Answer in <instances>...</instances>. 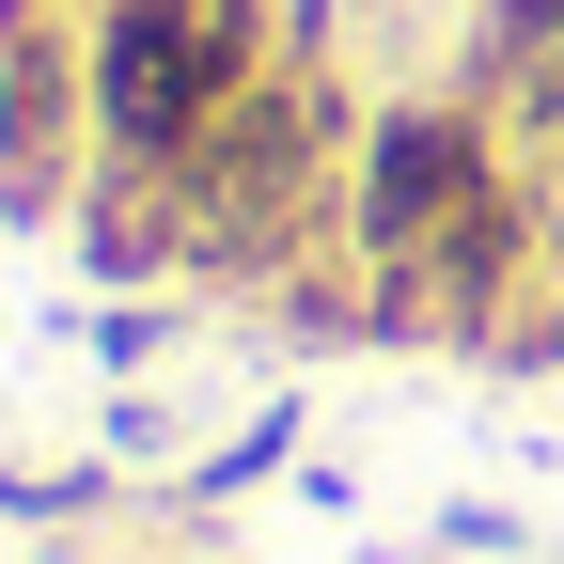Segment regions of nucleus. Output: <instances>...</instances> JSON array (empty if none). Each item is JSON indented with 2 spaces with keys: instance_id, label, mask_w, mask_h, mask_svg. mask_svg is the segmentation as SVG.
<instances>
[{
  "instance_id": "f257e3e1",
  "label": "nucleus",
  "mask_w": 564,
  "mask_h": 564,
  "mask_svg": "<svg viewBox=\"0 0 564 564\" xmlns=\"http://www.w3.org/2000/svg\"><path fill=\"white\" fill-rule=\"evenodd\" d=\"M299 47L282 0H79V63H95V158H188L267 63Z\"/></svg>"
},
{
  "instance_id": "f03ea898",
  "label": "nucleus",
  "mask_w": 564,
  "mask_h": 564,
  "mask_svg": "<svg viewBox=\"0 0 564 564\" xmlns=\"http://www.w3.org/2000/svg\"><path fill=\"white\" fill-rule=\"evenodd\" d=\"M518 173V126L486 110L470 79H423V95H377L361 110V158H345V251L377 282H408L486 188Z\"/></svg>"
},
{
  "instance_id": "7ed1b4c3",
  "label": "nucleus",
  "mask_w": 564,
  "mask_h": 564,
  "mask_svg": "<svg viewBox=\"0 0 564 564\" xmlns=\"http://www.w3.org/2000/svg\"><path fill=\"white\" fill-rule=\"evenodd\" d=\"M79 173H95V63H79V17H32L0 47V220L63 236Z\"/></svg>"
},
{
  "instance_id": "20e7f679",
  "label": "nucleus",
  "mask_w": 564,
  "mask_h": 564,
  "mask_svg": "<svg viewBox=\"0 0 564 564\" xmlns=\"http://www.w3.org/2000/svg\"><path fill=\"white\" fill-rule=\"evenodd\" d=\"M267 470H299V392H282V408H251L220 455H188V470H173V518H220L236 486H267Z\"/></svg>"
},
{
  "instance_id": "39448f33",
  "label": "nucleus",
  "mask_w": 564,
  "mask_h": 564,
  "mask_svg": "<svg viewBox=\"0 0 564 564\" xmlns=\"http://www.w3.org/2000/svg\"><path fill=\"white\" fill-rule=\"evenodd\" d=\"M158 345H173V299H158V314H141V299L95 314V361H158Z\"/></svg>"
}]
</instances>
